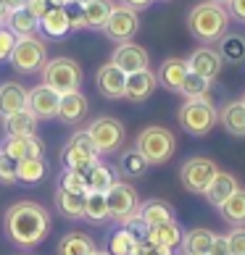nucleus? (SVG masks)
<instances>
[{
	"instance_id": "nucleus-1",
	"label": "nucleus",
	"mask_w": 245,
	"mask_h": 255,
	"mask_svg": "<svg viewBox=\"0 0 245 255\" xmlns=\"http://www.w3.org/2000/svg\"><path fill=\"white\" fill-rule=\"evenodd\" d=\"M3 232L18 248H37L50 234V213L34 200H18L3 213Z\"/></svg>"
},
{
	"instance_id": "nucleus-2",
	"label": "nucleus",
	"mask_w": 245,
	"mask_h": 255,
	"mask_svg": "<svg viewBox=\"0 0 245 255\" xmlns=\"http://www.w3.org/2000/svg\"><path fill=\"white\" fill-rule=\"evenodd\" d=\"M227 24H230V13L222 3L214 0H203L190 8L187 13V29L203 45H214L227 34Z\"/></svg>"
},
{
	"instance_id": "nucleus-3",
	"label": "nucleus",
	"mask_w": 245,
	"mask_h": 255,
	"mask_svg": "<svg viewBox=\"0 0 245 255\" xmlns=\"http://www.w3.org/2000/svg\"><path fill=\"white\" fill-rule=\"evenodd\" d=\"M135 147L140 150V155H143L150 166H164L177 153V137L172 134V129L153 124V127H145L137 134Z\"/></svg>"
},
{
	"instance_id": "nucleus-4",
	"label": "nucleus",
	"mask_w": 245,
	"mask_h": 255,
	"mask_svg": "<svg viewBox=\"0 0 245 255\" xmlns=\"http://www.w3.org/2000/svg\"><path fill=\"white\" fill-rule=\"evenodd\" d=\"M180 127L193 137H206L211 134L214 127L219 124V108L214 106L211 98H198V100H185L182 108L177 111Z\"/></svg>"
},
{
	"instance_id": "nucleus-5",
	"label": "nucleus",
	"mask_w": 245,
	"mask_h": 255,
	"mask_svg": "<svg viewBox=\"0 0 245 255\" xmlns=\"http://www.w3.org/2000/svg\"><path fill=\"white\" fill-rule=\"evenodd\" d=\"M42 74V84L53 87L58 95H66V92H77L82 87V66L69 58V55H58V58H48L45 69L40 71Z\"/></svg>"
},
{
	"instance_id": "nucleus-6",
	"label": "nucleus",
	"mask_w": 245,
	"mask_h": 255,
	"mask_svg": "<svg viewBox=\"0 0 245 255\" xmlns=\"http://www.w3.org/2000/svg\"><path fill=\"white\" fill-rule=\"evenodd\" d=\"M11 66L16 74H40L48 63V45L40 37H18L11 53Z\"/></svg>"
},
{
	"instance_id": "nucleus-7",
	"label": "nucleus",
	"mask_w": 245,
	"mask_h": 255,
	"mask_svg": "<svg viewBox=\"0 0 245 255\" xmlns=\"http://www.w3.org/2000/svg\"><path fill=\"white\" fill-rule=\"evenodd\" d=\"M87 134L95 142L100 155H114L127 142V129L114 116H98L87 124Z\"/></svg>"
},
{
	"instance_id": "nucleus-8",
	"label": "nucleus",
	"mask_w": 245,
	"mask_h": 255,
	"mask_svg": "<svg viewBox=\"0 0 245 255\" xmlns=\"http://www.w3.org/2000/svg\"><path fill=\"white\" fill-rule=\"evenodd\" d=\"M61 160H63V168H74V171H87L90 166L98 163L100 153L95 142L90 139L87 129H79L69 137V142L61 150Z\"/></svg>"
},
{
	"instance_id": "nucleus-9",
	"label": "nucleus",
	"mask_w": 245,
	"mask_h": 255,
	"mask_svg": "<svg viewBox=\"0 0 245 255\" xmlns=\"http://www.w3.org/2000/svg\"><path fill=\"white\" fill-rule=\"evenodd\" d=\"M219 174V166L214 163L211 158H203V155H193L187 158L182 168H180V182L187 192L193 195H203L209 190V184L214 182V176Z\"/></svg>"
},
{
	"instance_id": "nucleus-10",
	"label": "nucleus",
	"mask_w": 245,
	"mask_h": 255,
	"mask_svg": "<svg viewBox=\"0 0 245 255\" xmlns=\"http://www.w3.org/2000/svg\"><path fill=\"white\" fill-rule=\"evenodd\" d=\"M106 200H108V216L116 224H124L140 211V195L124 179H116V184L106 192Z\"/></svg>"
},
{
	"instance_id": "nucleus-11",
	"label": "nucleus",
	"mask_w": 245,
	"mask_h": 255,
	"mask_svg": "<svg viewBox=\"0 0 245 255\" xmlns=\"http://www.w3.org/2000/svg\"><path fill=\"white\" fill-rule=\"evenodd\" d=\"M103 34L108 37V40H114L116 45L119 42H132V37L140 32V13L132 11V8L116 3L114 11H111L106 26L100 29Z\"/></svg>"
},
{
	"instance_id": "nucleus-12",
	"label": "nucleus",
	"mask_w": 245,
	"mask_h": 255,
	"mask_svg": "<svg viewBox=\"0 0 245 255\" xmlns=\"http://www.w3.org/2000/svg\"><path fill=\"white\" fill-rule=\"evenodd\" d=\"M58 106H61V95L55 92L48 84H37V87L29 90V98H26V108L40 121H50V119H58Z\"/></svg>"
},
{
	"instance_id": "nucleus-13",
	"label": "nucleus",
	"mask_w": 245,
	"mask_h": 255,
	"mask_svg": "<svg viewBox=\"0 0 245 255\" xmlns=\"http://www.w3.org/2000/svg\"><path fill=\"white\" fill-rule=\"evenodd\" d=\"M185 61H187V69H190L193 74H198V77H203L209 82H214L216 77H219L222 66H224L219 50L211 48V45H201V48H195Z\"/></svg>"
},
{
	"instance_id": "nucleus-14",
	"label": "nucleus",
	"mask_w": 245,
	"mask_h": 255,
	"mask_svg": "<svg viewBox=\"0 0 245 255\" xmlns=\"http://www.w3.org/2000/svg\"><path fill=\"white\" fill-rule=\"evenodd\" d=\"M111 63L119 66L124 74H135V71L150 69V55L143 45H137V42H119L116 50L111 53Z\"/></svg>"
},
{
	"instance_id": "nucleus-15",
	"label": "nucleus",
	"mask_w": 245,
	"mask_h": 255,
	"mask_svg": "<svg viewBox=\"0 0 245 255\" xmlns=\"http://www.w3.org/2000/svg\"><path fill=\"white\" fill-rule=\"evenodd\" d=\"M124 87H127V74L111 61L103 63L95 71V90L106 100H121L124 98Z\"/></svg>"
},
{
	"instance_id": "nucleus-16",
	"label": "nucleus",
	"mask_w": 245,
	"mask_h": 255,
	"mask_svg": "<svg viewBox=\"0 0 245 255\" xmlns=\"http://www.w3.org/2000/svg\"><path fill=\"white\" fill-rule=\"evenodd\" d=\"M158 87V79H156V71H135V74H127V87H124V100L129 103H145L150 95L156 92Z\"/></svg>"
},
{
	"instance_id": "nucleus-17",
	"label": "nucleus",
	"mask_w": 245,
	"mask_h": 255,
	"mask_svg": "<svg viewBox=\"0 0 245 255\" xmlns=\"http://www.w3.org/2000/svg\"><path fill=\"white\" fill-rule=\"evenodd\" d=\"M40 32L50 40H63L71 32V11L69 5H53L48 13L40 18Z\"/></svg>"
},
{
	"instance_id": "nucleus-18",
	"label": "nucleus",
	"mask_w": 245,
	"mask_h": 255,
	"mask_svg": "<svg viewBox=\"0 0 245 255\" xmlns=\"http://www.w3.org/2000/svg\"><path fill=\"white\" fill-rule=\"evenodd\" d=\"M187 61L185 58H166L161 66H158V71H156V79L158 84H161L164 90L169 92H177L180 95V87H182V82L187 77Z\"/></svg>"
},
{
	"instance_id": "nucleus-19",
	"label": "nucleus",
	"mask_w": 245,
	"mask_h": 255,
	"mask_svg": "<svg viewBox=\"0 0 245 255\" xmlns=\"http://www.w3.org/2000/svg\"><path fill=\"white\" fill-rule=\"evenodd\" d=\"M26 98H29V90L18 82H3L0 84V119L11 116L26 108Z\"/></svg>"
},
{
	"instance_id": "nucleus-20",
	"label": "nucleus",
	"mask_w": 245,
	"mask_h": 255,
	"mask_svg": "<svg viewBox=\"0 0 245 255\" xmlns=\"http://www.w3.org/2000/svg\"><path fill=\"white\" fill-rule=\"evenodd\" d=\"M87 113H90V103H87V98H84L79 90L61 95L58 119L63 121V124H79V121L87 119Z\"/></svg>"
},
{
	"instance_id": "nucleus-21",
	"label": "nucleus",
	"mask_w": 245,
	"mask_h": 255,
	"mask_svg": "<svg viewBox=\"0 0 245 255\" xmlns=\"http://www.w3.org/2000/svg\"><path fill=\"white\" fill-rule=\"evenodd\" d=\"M84 197L87 195L69 192V190H63V187H55V195H53L55 211L69 221H82L84 219Z\"/></svg>"
},
{
	"instance_id": "nucleus-22",
	"label": "nucleus",
	"mask_w": 245,
	"mask_h": 255,
	"mask_svg": "<svg viewBox=\"0 0 245 255\" xmlns=\"http://www.w3.org/2000/svg\"><path fill=\"white\" fill-rule=\"evenodd\" d=\"M3 150L11 158L16 160H24V158H45V145L42 139L32 134V137H5Z\"/></svg>"
},
{
	"instance_id": "nucleus-23",
	"label": "nucleus",
	"mask_w": 245,
	"mask_h": 255,
	"mask_svg": "<svg viewBox=\"0 0 245 255\" xmlns=\"http://www.w3.org/2000/svg\"><path fill=\"white\" fill-rule=\"evenodd\" d=\"M37 127H40V119H37L29 108L11 113V116L3 119L5 137H32V134H37Z\"/></svg>"
},
{
	"instance_id": "nucleus-24",
	"label": "nucleus",
	"mask_w": 245,
	"mask_h": 255,
	"mask_svg": "<svg viewBox=\"0 0 245 255\" xmlns=\"http://www.w3.org/2000/svg\"><path fill=\"white\" fill-rule=\"evenodd\" d=\"M95 248V240L90 237L87 232H66L63 237L55 245V255H92Z\"/></svg>"
},
{
	"instance_id": "nucleus-25",
	"label": "nucleus",
	"mask_w": 245,
	"mask_h": 255,
	"mask_svg": "<svg viewBox=\"0 0 245 255\" xmlns=\"http://www.w3.org/2000/svg\"><path fill=\"white\" fill-rule=\"evenodd\" d=\"M114 0H90V3L79 5V16L84 29H103L108 21L111 11H114Z\"/></svg>"
},
{
	"instance_id": "nucleus-26",
	"label": "nucleus",
	"mask_w": 245,
	"mask_h": 255,
	"mask_svg": "<svg viewBox=\"0 0 245 255\" xmlns=\"http://www.w3.org/2000/svg\"><path fill=\"white\" fill-rule=\"evenodd\" d=\"M216 234L211 229H206V226H195V229H187L182 234V255H209L211 250V242H214Z\"/></svg>"
},
{
	"instance_id": "nucleus-27",
	"label": "nucleus",
	"mask_w": 245,
	"mask_h": 255,
	"mask_svg": "<svg viewBox=\"0 0 245 255\" xmlns=\"http://www.w3.org/2000/svg\"><path fill=\"white\" fill-rule=\"evenodd\" d=\"M137 216H140V219H143L148 226H158V224H166V221H177L174 205H172V203H166V200H158V197L140 203Z\"/></svg>"
},
{
	"instance_id": "nucleus-28",
	"label": "nucleus",
	"mask_w": 245,
	"mask_h": 255,
	"mask_svg": "<svg viewBox=\"0 0 245 255\" xmlns=\"http://www.w3.org/2000/svg\"><path fill=\"white\" fill-rule=\"evenodd\" d=\"M238 187H240V184H238V176L230 174V171H219V174L214 176V182L209 184V190L203 192V197H206V200H209L214 208H219L235 190H238Z\"/></svg>"
},
{
	"instance_id": "nucleus-29",
	"label": "nucleus",
	"mask_w": 245,
	"mask_h": 255,
	"mask_svg": "<svg viewBox=\"0 0 245 255\" xmlns=\"http://www.w3.org/2000/svg\"><path fill=\"white\" fill-rule=\"evenodd\" d=\"M219 124L232 137H245V106L243 100H232L219 111Z\"/></svg>"
},
{
	"instance_id": "nucleus-30",
	"label": "nucleus",
	"mask_w": 245,
	"mask_h": 255,
	"mask_svg": "<svg viewBox=\"0 0 245 255\" xmlns=\"http://www.w3.org/2000/svg\"><path fill=\"white\" fill-rule=\"evenodd\" d=\"M84 179H87V192H103L106 195L111 187L116 184V168H111V166H106V163H98L95 166H90L87 171H84Z\"/></svg>"
},
{
	"instance_id": "nucleus-31",
	"label": "nucleus",
	"mask_w": 245,
	"mask_h": 255,
	"mask_svg": "<svg viewBox=\"0 0 245 255\" xmlns=\"http://www.w3.org/2000/svg\"><path fill=\"white\" fill-rule=\"evenodd\" d=\"M148 168H150V163H148L143 155H140V150L137 147H129V150H124V153L119 155L116 174H121L124 179H140V176L148 174Z\"/></svg>"
},
{
	"instance_id": "nucleus-32",
	"label": "nucleus",
	"mask_w": 245,
	"mask_h": 255,
	"mask_svg": "<svg viewBox=\"0 0 245 255\" xmlns=\"http://www.w3.org/2000/svg\"><path fill=\"white\" fill-rule=\"evenodd\" d=\"M5 26L16 37H34L37 32H40V18L32 16L26 8H18V11H8Z\"/></svg>"
},
{
	"instance_id": "nucleus-33",
	"label": "nucleus",
	"mask_w": 245,
	"mask_h": 255,
	"mask_svg": "<svg viewBox=\"0 0 245 255\" xmlns=\"http://www.w3.org/2000/svg\"><path fill=\"white\" fill-rule=\"evenodd\" d=\"M219 213L230 226H245V187H238V190L219 205Z\"/></svg>"
},
{
	"instance_id": "nucleus-34",
	"label": "nucleus",
	"mask_w": 245,
	"mask_h": 255,
	"mask_svg": "<svg viewBox=\"0 0 245 255\" xmlns=\"http://www.w3.org/2000/svg\"><path fill=\"white\" fill-rule=\"evenodd\" d=\"M182 234H185V232H182V226L177 224V221H166V224L150 226V229H148V240L156 242V245H161V248L174 250V248H180Z\"/></svg>"
},
{
	"instance_id": "nucleus-35",
	"label": "nucleus",
	"mask_w": 245,
	"mask_h": 255,
	"mask_svg": "<svg viewBox=\"0 0 245 255\" xmlns=\"http://www.w3.org/2000/svg\"><path fill=\"white\" fill-rule=\"evenodd\" d=\"M48 176V163L45 158H24L16 166V179L21 184H40Z\"/></svg>"
},
{
	"instance_id": "nucleus-36",
	"label": "nucleus",
	"mask_w": 245,
	"mask_h": 255,
	"mask_svg": "<svg viewBox=\"0 0 245 255\" xmlns=\"http://www.w3.org/2000/svg\"><path fill=\"white\" fill-rule=\"evenodd\" d=\"M216 50H219L224 63H243L245 61V37L243 34H224Z\"/></svg>"
},
{
	"instance_id": "nucleus-37",
	"label": "nucleus",
	"mask_w": 245,
	"mask_h": 255,
	"mask_svg": "<svg viewBox=\"0 0 245 255\" xmlns=\"http://www.w3.org/2000/svg\"><path fill=\"white\" fill-rule=\"evenodd\" d=\"M108 200L103 192H87V197H84V221L90 224H103L108 221Z\"/></svg>"
},
{
	"instance_id": "nucleus-38",
	"label": "nucleus",
	"mask_w": 245,
	"mask_h": 255,
	"mask_svg": "<svg viewBox=\"0 0 245 255\" xmlns=\"http://www.w3.org/2000/svg\"><path fill=\"white\" fill-rule=\"evenodd\" d=\"M180 95H185V100H198V98H211V82L198 77V74L187 71V77L180 87Z\"/></svg>"
},
{
	"instance_id": "nucleus-39",
	"label": "nucleus",
	"mask_w": 245,
	"mask_h": 255,
	"mask_svg": "<svg viewBox=\"0 0 245 255\" xmlns=\"http://www.w3.org/2000/svg\"><path fill=\"white\" fill-rule=\"evenodd\" d=\"M135 248H137V240L132 237L124 226H119V229L111 234V240H108V253L111 255H132Z\"/></svg>"
},
{
	"instance_id": "nucleus-40",
	"label": "nucleus",
	"mask_w": 245,
	"mask_h": 255,
	"mask_svg": "<svg viewBox=\"0 0 245 255\" xmlns=\"http://www.w3.org/2000/svg\"><path fill=\"white\" fill-rule=\"evenodd\" d=\"M58 187L69 192H82L87 195V179H84V171H74V168H63L58 176Z\"/></svg>"
},
{
	"instance_id": "nucleus-41",
	"label": "nucleus",
	"mask_w": 245,
	"mask_h": 255,
	"mask_svg": "<svg viewBox=\"0 0 245 255\" xmlns=\"http://www.w3.org/2000/svg\"><path fill=\"white\" fill-rule=\"evenodd\" d=\"M16 166H18V160L11 158L3 147H0V184H18Z\"/></svg>"
},
{
	"instance_id": "nucleus-42",
	"label": "nucleus",
	"mask_w": 245,
	"mask_h": 255,
	"mask_svg": "<svg viewBox=\"0 0 245 255\" xmlns=\"http://www.w3.org/2000/svg\"><path fill=\"white\" fill-rule=\"evenodd\" d=\"M119 226H124V229H127V232H129L137 242H145V240H148V229H150V226H148L143 219H140L137 213L132 216V219H127L124 224H119Z\"/></svg>"
},
{
	"instance_id": "nucleus-43",
	"label": "nucleus",
	"mask_w": 245,
	"mask_h": 255,
	"mask_svg": "<svg viewBox=\"0 0 245 255\" xmlns=\"http://www.w3.org/2000/svg\"><path fill=\"white\" fill-rule=\"evenodd\" d=\"M16 40H18V37L8 29L5 24L0 26V61H8V58H11V53H13V48H16Z\"/></svg>"
},
{
	"instance_id": "nucleus-44",
	"label": "nucleus",
	"mask_w": 245,
	"mask_h": 255,
	"mask_svg": "<svg viewBox=\"0 0 245 255\" xmlns=\"http://www.w3.org/2000/svg\"><path fill=\"white\" fill-rule=\"evenodd\" d=\"M227 242L232 255H245V226H232V232L227 234Z\"/></svg>"
},
{
	"instance_id": "nucleus-45",
	"label": "nucleus",
	"mask_w": 245,
	"mask_h": 255,
	"mask_svg": "<svg viewBox=\"0 0 245 255\" xmlns=\"http://www.w3.org/2000/svg\"><path fill=\"white\" fill-rule=\"evenodd\" d=\"M24 8H26V11H29L32 16L42 18V16H45V13H48L50 8H53V5L48 3V0H26V5H24Z\"/></svg>"
},
{
	"instance_id": "nucleus-46",
	"label": "nucleus",
	"mask_w": 245,
	"mask_h": 255,
	"mask_svg": "<svg viewBox=\"0 0 245 255\" xmlns=\"http://www.w3.org/2000/svg\"><path fill=\"white\" fill-rule=\"evenodd\" d=\"M209 255H232V253H230L227 234H216L214 242H211V250H209Z\"/></svg>"
},
{
	"instance_id": "nucleus-47",
	"label": "nucleus",
	"mask_w": 245,
	"mask_h": 255,
	"mask_svg": "<svg viewBox=\"0 0 245 255\" xmlns=\"http://www.w3.org/2000/svg\"><path fill=\"white\" fill-rule=\"evenodd\" d=\"M227 13L245 24V0H227Z\"/></svg>"
},
{
	"instance_id": "nucleus-48",
	"label": "nucleus",
	"mask_w": 245,
	"mask_h": 255,
	"mask_svg": "<svg viewBox=\"0 0 245 255\" xmlns=\"http://www.w3.org/2000/svg\"><path fill=\"white\" fill-rule=\"evenodd\" d=\"M140 248H143L145 255H172V250H169V248H161V245H156V242H150V240L140 242Z\"/></svg>"
},
{
	"instance_id": "nucleus-49",
	"label": "nucleus",
	"mask_w": 245,
	"mask_h": 255,
	"mask_svg": "<svg viewBox=\"0 0 245 255\" xmlns=\"http://www.w3.org/2000/svg\"><path fill=\"white\" fill-rule=\"evenodd\" d=\"M119 3L140 13V11H145V8H150V5H153V0H119Z\"/></svg>"
},
{
	"instance_id": "nucleus-50",
	"label": "nucleus",
	"mask_w": 245,
	"mask_h": 255,
	"mask_svg": "<svg viewBox=\"0 0 245 255\" xmlns=\"http://www.w3.org/2000/svg\"><path fill=\"white\" fill-rule=\"evenodd\" d=\"M8 11H18V8H24L26 5V0H3Z\"/></svg>"
},
{
	"instance_id": "nucleus-51",
	"label": "nucleus",
	"mask_w": 245,
	"mask_h": 255,
	"mask_svg": "<svg viewBox=\"0 0 245 255\" xmlns=\"http://www.w3.org/2000/svg\"><path fill=\"white\" fill-rule=\"evenodd\" d=\"M5 18H8V8H5L3 0H0V24H5Z\"/></svg>"
},
{
	"instance_id": "nucleus-52",
	"label": "nucleus",
	"mask_w": 245,
	"mask_h": 255,
	"mask_svg": "<svg viewBox=\"0 0 245 255\" xmlns=\"http://www.w3.org/2000/svg\"><path fill=\"white\" fill-rule=\"evenodd\" d=\"M50 5H69V0H48Z\"/></svg>"
},
{
	"instance_id": "nucleus-53",
	"label": "nucleus",
	"mask_w": 245,
	"mask_h": 255,
	"mask_svg": "<svg viewBox=\"0 0 245 255\" xmlns=\"http://www.w3.org/2000/svg\"><path fill=\"white\" fill-rule=\"evenodd\" d=\"M84 3H90V0H69V5H77V8L84 5Z\"/></svg>"
},
{
	"instance_id": "nucleus-54",
	"label": "nucleus",
	"mask_w": 245,
	"mask_h": 255,
	"mask_svg": "<svg viewBox=\"0 0 245 255\" xmlns=\"http://www.w3.org/2000/svg\"><path fill=\"white\" fill-rule=\"evenodd\" d=\"M92 255H111V253H108V250H95Z\"/></svg>"
},
{
	"instance_id": "nucleus-55",
	"label": "nucleus",
	"mask_w": 245,
	"mask_h": 255,
	"mask_svg": "<svg viewBox=\"0 0 245 255\" xmlns=\"http://www.w3.org/2000/svg\"><path fill=\"white\" fill-rule=\"evenodd\" d=\"M214 3H222V5H227V0H214Z\"/></svg>"
},
{
	"instance_id": "nucleus-56",
	"label": "nucleus",
	"mask_w": 245,
	"mask_h": 255,
	"mask_svg": "<svg viewBox=\"0 0 245 255\" xmlns=\"http://www.w3.org/2000/svg\"><path fill=\"white\" fill-rule=\"evenodd\" d=\"M243 106H245V95H243Z\"/></svg>"
},
{
	"instance_id": "nucleus-57",
	"label": "nucleus",
	"mask_w": 245,
	"mask_h": 255,
	"mask_svg": "<svg viewBox=\"0 0 245 255\" xmlns=\"http://www.w3.org/2000/svg\"><path fill=\"white\" fill-rule=\"evenodd\" d=\"M0 26H3V24H0Z\"/></svg>"
}]
</instances>
